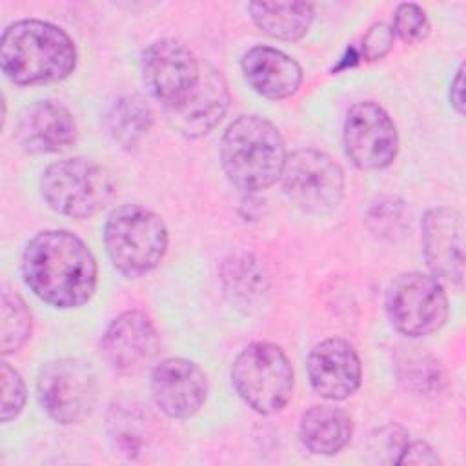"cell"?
Returning <instances> with one entry per match:
<instances>
[{"mask_svg":"<svg viewBox=\"0 0 466 466\" xmlns=\"http://www.w3.org/2000/svg\"><path fill=\"white\" fill-rule=\"evenodd\" d=\"M391 29L395 36H399L404 44H417L428 36L430 20L426 11L419 4L402 2L393 13Z\"/></svg>","mask_w":466,"mask_h":466,"instance_id":"484cf974","label":"cell"},{"mask_svg":"<svg viewBox=\"0 0 466 466\" xmlns=\"http://www.w3.org/2000/svg\"><path fill=\"white\" fill-rule=\"evenodd\" d=\"M40 195L60 215L89 218L113 202L116 182L100 164L75 157L53 162L44 169Z\"/></svg>","mask_w":466,"mask_h":466,"instance_id":"5b68a950","label":"cell"},{"mask_svg":"<svg viewBox=\"0 0 466 466\" xmlns=\"http://www.w3.org/2000/svg\"><path fill=\"white\" fill-rule=\"evenodd\" d=\"M0 379H2V406H0V419L2 422H9L16 419L24 406H25V384L22 375L7 362L0 366Z\"/></svg>","mask_w":466,"mask_h":466,"instance_id":"4316f807","label":"cell"},{"mask_svg":"<svg viewBox=\"0 0 466 466\" xmlns=\"http://www.w3.org/2000/svg\"><path fill=\"white\" fill-rule=\"evenodd\" d=\"M200 76L198 58L189 47L173 38L153 42L142 55L144 84L166 111L182 106L197 89Z\"/></svg>","mask_w":466,"mask_h":466,"instance_id":"30bf717a","label":"cell"},{"mask_svg":"<svg viewBox=\"0 0 466 466\" xmlns=\"http://www.w3.org/2000/svg\"><path fill=\"white\" fill-rule=\"evenodd\" d=\"M422 255L426 266L439 282L461 286L464 277V222L462 215L448 206H437L424 213Z\"/></svg>","mask_w":466,"mask_h":466,"instance_id":"7c38bea8","label":"cell"},{"mask_svg":"<svg viewBox=\"0 0 466 466\" xmlns=\"http://www.w3.org/2000/svg\"><path fill=\"white\" fill-rule=\"evenodd\" d=\"M384 306L390 324L406 337L431 335L450 315L442 282L419 271L397 275L386 289Z\"/></svg>","mask_w":466,"mask_h":466,"instance_id":"52a82bcc","label":"cell"},{"mask_svg":"<svg viewBox=\"0 0 466 466\" xmlns=\"http://www.w3.org/2000/svg\"><path fill=\"white\" fill-rule=\"evenodd\" d=\"M437 451L426 441H408L397 464H439Z\"/></svg>","mask_w":466,"mask_h":466,"instance_id":"4dcf8cb0","label":"cell"},{"mask_svg":"<svg viewBox=\"0 0 466 466\" xmlns=\"http://www.w3.org/2000/svg\"><path fill=\"white\" fill-rule=\"evenodd\" d=\"M240 67L251 89L269 100L289 98L302 84V67L299 62L277 47L255 46L248 49L240 60Z\"/></svg>","mask_w":466,"mask_h":466,"instance_id":"ac0fdd59","label":"cell"},{"mask_svg":"<svg viewBox=\"0 0 466 466\" xmlns=\"http://www.w3.org/2000/svg\"><path fill=\"white\" fill-rule=\"evenodd\" d=\"M229 107V89L220 71L202 67V76L191 96L177 109L167 111L171 127L186 138L208 135Z\"/></svg>","mask_w":466,"mask_h":466,"instance_id":"e0dca14e","label":"cell"},{"mask_svg":"<svg viewBox=\"0 0 466 466\" xmlns=\"http://www.w3.org/2000/svg\"><path fill=\"white\" fill-rule=\"evenodd\" d=\"M280 178L286 197L309 213L329 211L344 197L346 178L340 164L313 147L288 155Z\"/></svg>","mask_w":466,"mask_h":466,"instance_id":"9c48e42d","label":"cell"},{"mask_svg":"<svg viewBox=\"0 0 466 466\" xmlns=\"http://www.w3.org/2000/svg\"><path fill=\"white\" fill-rule=\"evenodd\" d=\"M220 284L226 299L242 311L258 308L269 293L268 271L251 253L229 255L220 266Z\"/></svg>","mask_w":466,"mask_h":466,"instance_id":"d6986e66","label":"cell"},{"mask_svg":"<svg viewBox=\"0 0 466 466\" xmlns=\"http://www.w3.org/2000/svg\"><path fill=\"white\" fill-rule=\"evenodd\" d=\"M96 391L95 370L82 359L49 360L36 379L40 406L58 424L82 422L95 408Z\"/></svg>","mask_w":466,"mask_h":466,"instance_id":"ba28073f","label":"cell"},{"mask_svg":"<svg viewBox=\"0 0 466 466\" xmlns=\"http://www.w3.org/2000/svg\"><path fill=\"white\" fill-rule=\"evenodd\" d=\"M395 371L402 388L419 397H435L446 386L442 364L417 348H408L397 355Z\"/></svg>","mask_w":466,"mask_h":466,"instance_id":"603a6c76","label":"cell"},{"mask_svg":"<svg viewBox=\"0 0 466 466\" xmlns=\"http://www.w3.org/2000/svg\"><path fill=\"white\" fill-rule=\"evenodd\" d=\"M155 115L147 100L137 93L116 96L104 113V127L109 138L122 149H135L147 137Z\"/></svg>","mask_w":466,"mask_h":466,"instance_id":"44dd1931","label":"cell"},{"mask_svg":"<svg viewBox=\"0 0 466 466\" xmlns=\"http://www.w3.org/2000/svg\"><path fill=\"white\" fill-rule=\"evenodd\" d=\"M353 420L342 408L315 404L302 413L299 435L308 451L315 455H335L350 442Z\"/></svg>","mask_w":466,"mask_h":466,"instance_id":"ffe728a7","label":"cell"},{"mask_svg":"<svg viewBox=\"0 0 466 466\" xmlns=\"http://www.w3.org/2000/svg\"><path fill=\"white\" fill-rule=\"evenodd\" d=\"M450 102L453 109L462 115L464 113V66H459L450 84Z\"/></svg>","mask_w":466,"mask_h":466,"instance_id":"1f68e13d","label":"cell"},{"mask_svg":"<svg viewBox=\"0 0 466 466\" xmlns=\"http://www.w3.org/2000/svg\"><path fill=\"white\" fill-rule=\"evenodd\" d=\"M408 441H410V435L404 428L397 424H388L380 428L377 435L371 439V451H379L382 455V461L397 464L399 455L404 450Z\"/></svg>","mask_w":466,"mask_h":466,"instance_id":"f1b7e54d","label":"cell"},{"mask_svg":"<svg viewBox=\"0 0 466 466\" xmlns=\"http://www.w3.org/2000/svg\"><path fill=\"white\" fill-rule=\"evenodd\" d=\"M306 368L313 391L328 400L351 397L362 380V364L355 348L339 337L315 344L308 355Z\"/></svg>","mask_w":466,"mask_h":466,"instance_id":"9a60e30c","label":"cell"},{"mask_svg":"<svg viewBox=\"0 0 466 466\" xmlns=\"http://www.w3.org/2000/svg\"><path fill=\"white\" fill-rule=\"evenodd\" d=\"M149 390L164 415L189 419L208 399V379L197 362L184 357H169L153 368Z\"/></svg>","mask_w":466,"mask_h":466,"instance_id":"4fadbf2b","label":"cell"},{"mask_svg":"<svg viewBox=\"0 0 466 466\" xmlns=\"http://www.w3.org/2000/svg\"><path fill=\"white\" fill-rule=\"evenodd\" d=\"M231 382L253 411L273 415L291 400L295 375L282 348L273 342H251L233 360Z\"/></svg>","mask_w":466,"mask_h":466,"instance_id":"8992f818","label":"cell"},{"mask_svg":"<svg viewBox=\"0 0 466 466\" xmlns=\"http://www.w3.org/2000/svg\"><path fill=\"white\" fill-rule=\"evenodd\" d=\"M0 64L4 75L16 86L58 82L76 67V47L58 25L24 18L2 33Z\"/></svg>","mask_w":466,"mask_h":466,"instance_id":"7a4b0ae2","label":"cell"},{"mask_svg":"<svg viewBox=\"0 0 466 466\" xmlns=\"http://www.w3.org/2000/svg\"><path fill=\"white\" fill-rule=\"evenodd\" d=\"M169 235L158 213L140 204L115 208L104 224L106 253L126 277L153 271L166 257Z\"/></svg>","mask_w":466,"mask_h":466,"instance_id":"277c9868","label":"cell"},{"mask_svg":"<svg viewBox=\"0 0 466 466\" xmlns=\"http://www.w3.org/2000/svg\"><path fill=\"white\" fill-rule=\"evenodd\" d=\"M144 413H140L137 408L118 406L111 408L109 411V433L115 442V446L126 453V455H137L140 448L144 446Z\"/></svg>","mask_w":466,"mask_h":466,"instance_id":"d4e9b609","label":"cell"},{"mask_svg":"<svg viewBox=\"0 0 466 466\" xmlns=\"http://www.w3.org/2000/svg\"><path fill=\"white\" fill-rule=\"evenodd\" d=\"M15 135L20 147L31 155L60 153L75 142L76 124L64 104L36 100L20 111Z\"/></svg>","mask_w":466,"mask_h":466,"instance_id":"2e32d148","label":"cell"},{"mask_svg":"<svg viewBox=\"0 0 466 466\" xmlns=\"http://www.w3.org/2000/svg\"><path fill=\"white\" fill-rule=\"evenodd\" d=\"M31 335V311L24 299L9 289H2L0 299V351L9 355L18 351Z\"/></svg>","mask_w":466,"mask_h":466,"instance_id":"cb8c5ba5","label":"cell"},{"mask_svg":"<svg viewBox=\"0 0 466 466\" xmlns=\"http://www.w3.org/2000/svg\"><path fill=\"white\" fill-rule=\"evenodd\" d=\"M368 220L375 231L386 235L397 229L402 220V202L393 197L379 198V202L371 204Z\"/></svg>","mask_w":466,"mask_h":466,"instance_id":"f546056e","label":"cell"},{"mask_svg":"<svg viewBox=\"0 0 466 466\" xmlns=\"http://www.w3.org/2000/svg\"><path fill=\"white\" fill-rule=\"evenodd\" d=\"M22 275L42 302L60 309L89 302L98 282L95 255L67 229L36 233L22 253Z\"/></svg>","mask_w":466,"mask_h":466,"instance_id":"6da1fadb","label":"cell"},{"mask_svg":"<svg viewBox=\"0 0 466 466\" xmlns=\"http://www.w3.org/2000/svg\"><path fill=\"white\" fill-rule=\"evenodd\" d=\"M342 140L348 158L362 171L384 169L399 153L395 122L375 102H357L348 109Z\"/></svg>","mask_w":466,"mask_h":466,"instance_id":"8fae6325","label":"cell"},{"mask_svg":"<svg viewBox=\"0 0 466 466\" xmlns=\"http://www.w3.org/2000/svg\"><path fill=\"white\" fill-rule=\"evenodd\" d=\"M395 44V33L391 29V25L384 24V22H375L373 25L368 27V31L362 36V58H366L368 62H375L384 58Z\"/></svg>","mask_w":466,"mask_h":466,"instance_id":"83f0119b","label":"cell"},{"mask_svg":"<svg viewBox=\"0 0 466 466\" xmlns=\"http://www.w3.org/2000/svg\"><path fill=\"white\" fill-rule=\"evenodd\" d=\"M286 142L273 122L260 115H240L224 131L220 164L233 186L246 193L268 189L280 180Z\"/></svg>","mask_w":466,"mask_h":466,"instance_id":"3957f363","label":"cell"},{"mask_svg":"<svg viewBox=\"0 0 466 466\" xmlns=\"http://www.w3.org/2000/svg\"><path fill=\"white\" fill-rule=\"evenodd\" d=\"M100 351L115 371H140L158 351L157 328L144 311L127 309L106 328L100 339Z\"/></svg>","mask_w":466,"mask_h":466,"instance_id":"5bb4252c","label":"cell"},{"mask_svg":"<svg viewBox=\"0 0 466 466\" xmlns=\"http://www.w3.org/2000/svg\"><path fill=\"white\" fill-rule=\"evenodd\" d=\"M248 9L260 31L286 42L300 40L315 16L309 2H251Z\"/></svg>","mask_w":466,"mask_h":466,"instance_id":"7402d4cb","label":"cell"}]
</instances>
